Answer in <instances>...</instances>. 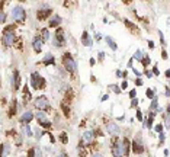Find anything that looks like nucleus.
Returning a JSON list of instances; mask_svg holds the SVG:
<instances>
[{
  "mask_svg": "<svg viewBox=\"0 0 170 157\" xmlns=\"http://www.w3.org/2000/svg\"><path fill=\"white\" fill-rule=\"evenodd\" d=\"M164 125H166V128H167V130H170V118H169V116H166V118H164Z\"/></svg>",
  "mask_w": 170,
  "mask_h": 157,
  "instance_id": "29",
  "label": "nucleus"
},
{
  "mask_svg": "<svg viewBox=\"0 0 170 157\" xmlns=\"http://www.w3.org/2000/svg\"><path fill=\"white\" fill-rule=\"evenodd\" d=\"M146 76L148 77V79H151L154 74H153V71H151V70H147V71H146Z\"/></svg>",
  "mask_w": 170,
  "mask_h": 157,
  "instance_id": "39",
  "label": "nucleus"
},
{
  "mask_svg": "<svg viewBox=\"0 0 170 157\" xmlns=\"http://www.w3.org/2000/svg\"><path fill=\"white\" fill-rule=\"evenodd\" d=\"M156 132H159V134H162V132H163V125L162 124L156 125Z\"/></svg>",
  "mask_w": 170,
  "mask_h": 157,
  "instance_id": "30",
  "label": "nucleus"
},
{
  "mask_svg": "<svg viewBox=\"0 0 170 157\" xmlns=\"http://www.w3.org/2000/svg\"><path fill=\"white\" fill-rule=\"evenodd\" d=\"M166 95H167V96L170 98V86H167V87H166Z\"/></svg>",
  "mask_w": 170,
  "mask_h": 157,
  "instance_id": "47",
  "label": "nucleus"
},
{
  "mask_svg": "<svg viewBox=\"0 0 170 157\" xmlns=\"http://www.w3.org/2000/svg\"><path fill=\"white\" fill-rule=\"evenodd\" d=\"M61 140H63V143H67V135H65V132L61 134Z\"/></svg>",
  "mask_w": 170,
  "mask_h": 157,
  "instance_id": "42",
  "label": "nucleus"
},
{
  "mask_svg": "<svg viewBox=\"0 0 170 157\" xmlns=\"http://www.w3.org/2000/svg\"><path fill=\"white\" fill-rule=\"evenodd\" d=\"M10 16H12V19L15 22H24L25 19H26V12H25V9L20 5H17V6H15V8L12 9Z\"/></svg>",
  "mask_w": 170,
  "mask_h": 157,
  "instance_id": "3",
  "label": "nucleus"
},
{
  "mask_svg": "<svg viewBox=\"0 0 170 157\" xmlns=\"http://www.w3.org/2000/svg\"><path fill=\"white\" fill-rule=\"evenodd\" d=\"M35 118L39 121V124H41V122H45V121H47V116H45V114H44L42 111L36 112V114H35Z\"/></svg>",
  "mask_w": 170,
  "mask_h": 157,
  "instance_id": "22",
  "label": "nucleus"
},
{
  "mask_svg": "<svg viewBox=\"0 0 170 157\" xmlns=\"http://www.w3.org/2000/svg\"><path fill=\"white\" fill-rule=\"evenodd\" d=\"M61 22H63L61 16L54 15V16H51V19H49L48 26H49V28H55V29H58V28H60V25H61Z\"/></svg>",
  "mask_w": 170,
  "mask_h": 157,
  "instance_id": "15",
  "label": "nucleus"
},
{
  "mask_svg": "<svg viewBox=\"0 0 170 157\" xmlns=\"http://www.w3.org/2000/svg\"><path fill=\"white\" fill-rule=\"evenodd\" d=\"M116 76H118V77H122V71H121V70H116Z\"/></svg>",
  "mask_w": 170,
  "mask_h": 157,
  "instance_id": "50",
  "label": "nucleus"
},
{
  "mask_svg": "<svg viewBox=\"0 0 170 157\" xmlns=\"http://www.w3.org/2000/svg\"><path fill=\"white\" fill-rule=\"evenodd\" d=\"M130 146H131V143L127 138H124L122 140V147H124V156H128L130 154Z\"/></svg>",
  "mask_w": 170,
  "mask_h": 157,
  "instance_id": "20",
  "label": "nucleus"
},
{
  "mask_svg": "<svg viewBox=\"0 0 170 157\" xmlns=\"http://www.w3.org/2000/svg\"><path fill=\"white\" fill-rule=\"evenodd\" d=\"M108 99H109V96H108V95H103V96L100 98V100H102V102H103V100H108Z\"/></svg>",
  "mask_w": 170,
  "mask_h": 157,
  "instance_id": "46",
  "label": "nucleus"
},
{
  "mask_svg": "<svg viewBox=\"0 0 170 157\" xmlns=\"http://www.w3.org/2000/svg\"><path fill=\"white\" fill-rule=\"evenodd\" d=\"M36 150V157H42V153L39 151V149H35Z\"/></svg>",
  "mask_w": 170,
  "mask_h": 157,
  "instance_id": "48",
  "label": "nucleus"
},
{
  "mask_svg": "<svg viewBox=\"0 0 170 157\" xmlns=\"http://www.w3.org/2000/svg\"><path fill=\"white\" fill-rule=\"evenodd\" d=\"M103 58H105V52H102V51H100V52H99V60L102 61Z\"/></svg>",
  "mask_w": 170,
  "mask_h": 157,
  "instance_id": "44",
  "label": "nucleus"
},
{
  "mask_svg": "<svg viewBox=\"0 0 170 157\" xmlns=\"http://www.w3.org/2000/svg\"><path fill=\"white\" fill-rule=\"evenodd\" d=\"M13 29H15V25H9L5 28V31H3V36H2V39H3V45L5 47H10V45H13V42L16 39V35L13 32Z\"/></svg>",
  "mask_w": 170,
  "mask_h": 157,
  "instance_id": "1",
  "label": "nucleus"
},
{
  "mask_svg": "<svg viewBox=\"0 0 170 157\" xmlns=\"http://www.w3.org/2000/svg\"><path fill=\"white\" fill-rule=\"evenodd\" d=\"M58 157H68V156H67L65 153H61V154H60V156H58Z\"/></svg>",
  "mask_w": 170,
  "mask_h": 157,
  "instance_id": "54",
  "label": "nucleus"
},
{
  "mask_svg": "<svg viewBox=\"0 0 170 157\" xmlns=\"http://www.w3.org/2000/svg\"><path fill=\"white\" fill-rule=\"evenodd\" d=\"M132 63H134V58H131L130 61H128V67H130V68H132Z\"/></svg>",
  "mask_w": 170,
  "mask_h": 157,
  "instance_id": "45",
  "label": "nucleus"
},
{
  "mask_svg": "<svg viewBox=\"0 0 170 157\" xmlns=\"http://www.w3.org/2000/svg\"><path fill=\"white\" fill-rule=\"evenodd\" d=\"M33 106L36 108V109H39V111H47L48 109V99H47V96H38L36 99L33 100Z\"/></svg>",
  "mask_w": 170,
  "mask_h": 157,
  "instance_id": "5",
  "label": "nucleus"
},
{
  "mask_svg": "<svg viewBox=\"0 0 170 157\" xmlns=\"http://www.w3.org/2000/svg\"><path fill=\"white\" fill-rule=\"evenodd\" d=\"M148 47H150V48H154V42L153 41H148Z\"/></svg>",
  "mask_w": 170,
  "mask_h": 157,
  "instance_id": "49",
  "label": "nucleus"
},
{
  "mask_svg": "<svg viewBox=\"0 0 170 157\" xmlns=\"http://www.w3.org/2000/svg\"><path fill=\"white\" fill-rule=\"evenodd\" d=\"M159 137H160V144H163V143H164V132L159 134Z\"/></svg>",
  "mask_w": 170,
  "mask_h": 157,
  "instance_id": "41",
  "label": "nucleus"
},
{
  "mask_svg": "<svg viewBox=\"0 0 170 157\" xmlns=\"http://www.w3.org/2000/svg\"><path fill=\"white\" fill-rule=\"evenodd\" d=\"M130 96H131V99H135V96H137V90H135V89L130 90Z\"/></svg>",
  "mask_w": 170,
  "mask_h": 157,
  "instance_id": "32",
  "label": "nucleus"
},
{
  "mask_svg": "<svg viewBox=\"0 0 170 157\" xmlns=\"http://www.w3.org/2000/svg\"><path fill=\"white\" fill-rule=\"evenodd\" d=\"M45 79L42 77V76L38 73V71H33L32 74H31V87H32L33 90H38V89H44L45 87Z\"/></svg>",
  "mask_w": 170,
  "mask_h": 157,
  "instance_id": "2",
  "label": "nucleus"
},
{
  "mask_svg": "<svg viewBox=\"0 0 170 157\" xmlns=\"http://www.w3.org/2000/svg\"><path fill=\"white\" fill-rule=\"evenodd\" d=\"M127 86H128V80H124L122 84H121V89H122V90H125V89H127Z\"/></svg>",
  "mask_w": 170,
  "mask_h": 157,
  "instance_id": "35",
  "label": "nucleus"
},
{
  "mask_svg": "<svg viewBox=\"0 0 170 157\" xmlns=\"http://www.w3.org/2000/svg\"><path fill=\"white\" fill-rule=\"evenodd\" d=\"M146 95H147V98H148V99H151V100L156 98V96H154V90H153V89H147Z\"/></svg>",
  "mask_w": 170,
  "mask_h": 157,
  "instance_id": "25",
  "label": "nucleus"
},
{
  "mask_svg": "<svg viewBox=\"0 0 170 157\" xmlns=\"http://www.w3.org/2000/svg\"><path fill=\"white\" fill-rule=\"evenodd\" d=\"M138 105V99L135 98V99H132V102H131V108H135Z\"/></svg>",
  "mask_w": 170,
  "mask_h": 157,
  "instance_id": "37",
  "label": "nucleus"
},
{
  "mask_svg": "<svg viewBox=\"0 0 170 157\" xmlns=\"http://www.w3.org/2000/svg\"><path fill=\"white\" fill-rule=\"evenodd\" d=\"M49 13H51V8L45 3V5H42V6L38 9V12H36V17H38L39 20H44L45 17H48Z\"/></svg>",
  "mask_w": 170,
  "mask_h": 157,
  "instance_id": "7",
  "label": "nucleus"
},
{
  "mask_svg": "<svg viewBox=\"0 0 170 157\" xmlns=\"http://www.w3.org/2000/svg\"><path fill=\"white\" fill-rule=\"evenodd\" d=\"M35 154H36V150H35V149H31V150H29V153H28V156H29V157H36Z\"/></svg>",
  "mask_w": 170,
  "mask_h": 157,
  "instance_id": "31",
  "label": "nucleus"
},
{
  "mask_svg": "<svg viewBox=\"0 0 170 157\" xmlns=\"http://www.w3.org/2000/svg\"><path fill=\"white\" fill-rule=\"evenodd\" d=\"M33 118H35V115H33L32 111H26V112H24V114L20 115V124L29 125V122L33 121Z\"/></svg>",
  "mask_w": 170,
  "mask_h": 157,
  "instance_id": "11",
  "label": "nucleus"
},
{
  "mask_svg": "<svg viewBox=\"0 0 170 157\" xmlns=\"http://www.w3.org/2000/svg\"><path fill=\"white\" fill-rule=\"evenodd\" d=\"M5 20H6V13H5V12H2V17H0V22H2V24H5Z\"/></svg>",
  "mask_w": 170,
  "mask_h": 157,
  "instance_id": "38",
  "label": "nucleus"
},
{
  "mask_svg": "<svg viewBox=\"0 0 170 157\" xmlns=\"http://www.w3.org/2000/svg\"><path fill=\"white\" fill-rule=\"evenodd\" d=\"M42 39H44V42L49 39V31L47 29V28H45V29H42Z\"/></svg>",
  "mask_w": 170,
  "mask_h": 157,
  "instance_id": "24",
  "label": "nucleus"
},
{
  "mask_svg": "<svg viewBox=\"0 0 170 157\" xmlns=\"http://www.w3.org/2000/svg\"><path fill=\"white\" fill-rule=\"evenodd\" d=\"M105 41H106V44L111 47V50H112V51L118 50V45H116V42L112 39V36H105Z\"/></svg>",
  "mask_w": 170,
  "mask_h": 157,
  "instance_id": "18",
  "label": "nucleus"
},
{
  "mask_svg": "<svg viewBox=\"0 0 170 157\" xmlns=\"http://www.w3.org/2000/svg\"><path fill=\"white\" fill-rule=\"evenodd\" d=\"M131 146H132V151L135 153V154H143L144 153V146H143V141L141 138H135V140L131 143Z\"/></svg>",
  "mask_w": 170,
  "mask_h": 157,
  "instance_id": "8",
  "label": "nucleus"
},
{
  "mask_svg": "<svg viewBox=\"0 0 170 157\" xmlns=\"http://www.w3.org/2000/svg\"><path fill=\"white\" fill-rule=\"evenodd\" d=\"M112 156L113 157H124V147L121 143H113L112 146Z\"/></svg>",
  "mask_w": 170,
  "mask_h": 157,
  "instance_id": "10",
  "label": "nucleus"
},
{
  "mask_svg": "<svg viewBox=\"0 0 170 157\" xmlns=\"http://www.w3.org/2000/svg\"><path fill=\"white\" fill-rule=\"evenodd\" d=\"M132 71H134V73H135V76H137L138 79H140V77H141V76H143V74H141V73H140V71H138V70H137V68H132Z\"/></svg>",
  "mask_w": 170,
  "mask_h": 157,
  "instance_id": "40",
  "label": "nucleus"
},
{
  "mask_svg": "<svg viewBox=\"0 0 170 157\" xmlns=\"http://www.w3.org/2000/svg\"><path fill=\"white\" fill-rule=\"evenodd\" d=\"M81 44L84 45V47H92L93 45V39H92V36H90V33L87 31H84L83 35H81Z\"/></svg>",
  "mask_w": 170,
  "mask_h": 157,
  "instance_id": "16",
  "label": "nucleus"
},
{
  "mask_svg": "<svg viewBox=\"0 0 170 157\" xmlns=\"http://www.w3.org/2000/svg\"><path fill=\"white\" fill-rule=\"evenodd\" d=\"M111 89H112L113 92H115V93H116V95H119V93H121V87H118V84H111Z\"/></svg>",
  "mask_w": 170,
  "mask_h": 157,
  "instance_id": "26",
  "label": "nucleus"
},
{
  "mask_svg": "<svg viewBox=\"0 0 170 157\" xmlns=\"http://www.w3.org/2000/svg\"><path fill=\"white\" fill-rule=\"evenodd\" d=\"M150 112H157L159 111V99H157V96L154 98L153 100H151V103H150Z\"/></svg>",
  "mask_w": 170,
  "mask_h": 157,
  "instance_id": "19",
  "label": "nucleus"
},
{
  "mask_svg": "<svg viewBox=\"0 0 170 157\" xmlns=\"http://www.w3.org/2000/svg\"><path fill=\"white\" fill-rule=\"evenodd\" d=\"M106 131L109 132L111 135H119V132H121V128L118 127V124H115V122H108L106 124Z\"/></svg>",
  "mask_w": 170,
  "mask_h": 157,
  "instance_id": "13",
  "label": "nucleus"
},
{
  "mask_svg": "<svg viewBox=\"0 0 170 157\" xmlns=\"http://www.w3.org/2000/svg\"><path fill=\"white\" fill-rule=\"evenodd\" d=\"M166 77H169V79H170V68H169V70H166Z\"/></svg>",
  "mask_w": 170,
  "mask_h": 157,
  "instance_id": "53",
  "label": "nucleus"
},
{
  "mask_svg": "<svg viewBox=\"0 0 170 157\" xmlns=\"http://www.w3.org/2000/svg\"><path fill=\"white\" fill-rule=\"evenodd\" d=\"M159 35H160V42H162L163 45H166V41H164V35H163V32H162V31L159 32Z\"/></svg>",
  "mask_w": 170,
  "mask_h": 157,
  "instance_id": "33",
  "label": "nucleus"
},
{
  "mask_svg": "<svg viewBox=\"0 0 170 157\" xmlns=\"http://www.w3.org/2000/svg\"><path fill=\"white\" fill-rule=\"evenodd\" d=\"M144 57H146V55H144V52H143V50H137L135 51V54H134V60H138V63H141V61H143V60H144Z\"/></svg>",
  "mask_w": 170,
  "mask_h": 157,
  "instance_id": "21",
  "label": "nucleus"
},
{
  "mask_svg": "<svg viewBox=\"0 0 170 157\" xmlns=\"http://www.w3.org/2000/svg\"><path fill=\"white\" fill-rule=\"evenodd\" d=\"M54 45L55 47H63L65 45V33L63 28L55 29V39H54Z\"/></svg>",
  "mask_w": 170,
  "mask_h": 157,
  "instance_id": "6",
  "label": "nucleus"
},
{
  "mask_svg": "<svg viewBox=\"0 0 170 157\" xmlns=\"http://www.w3.org/2000/svg\"><path fill=\"white\" fill-rule=\"evenodd\" d=\"M42 45H44V39H42V36H35V38L32 39L33 51H35L36 54L42 52Z\"/></svg>",
  "mask_w": 170,
  "mask_h": 157,
  "instance_id": "9",
  "label": "nucleus"
},
{
  "mask_svg": "<svg viewBox=\"0 0 170 157\" xmlns=\"http://www.w3.org/2000/svg\"><path fill=\"white\" fill-rule=\"evenodd\" d=\"M135 84H137V86H143V80L137 77V80H135Z\"/></svg>",
  "mask_w": 170,
  "mask_h": 157,
  "instance_id": "43",
  "label": "nucleus"
},
{
  "mask_svg": "<svg viewBox=\"0 0 170 157\" xmlns=\"http://www.w3.org/2000/svg\"><path fill=\"white\" fill-rule=\"evenodd\" d=\"M42 64H44V66H51V64H55L54 55H52V54H49V52H47V54H45V57H44V60H42Z\"/></svg>",
  "mask_w": 170,
  "mask_h": 157,
  "instance_id": "17",
  "label": "nucleus"
},
{
  "mask_svg": "<svg viewBox=\"0 0 170 157\" xmlns=\"http://www.w3.org/2000/svg\"><path fill=\"white\" fill-rule=\"evenodd\" d=\"M9 153H10V144H9V143H5V144H3V156L2 157H8Z\"/></svg>",
  "mask_w": 170,
  "mask_h": 157,
  "instance_id": "23",
  "label": "nucleus"
},
{
  "mask_svg": "<svg viewBox=\"0 0 170 157\" xmlns=\"http://www.w3.org/2000/svg\"><path fill=\"white\" fill-rule=\"evenodd\" d=\"M93 138H95V132L86 131L83 134V137H81V144H83V146H89V144H92Z\"/></svg>",
  "mask_w": 170,
  "mask_h": 157,
  "instance_id": "14",
  "label": "nucleus"
},
{
  "mask_svg": "<svg viewBox=\"0 0 170 157\" xmlns=\"http://www.w3.org/2000/svg\"><path fill=\"white\" fill-rule=\"evenodd\" d=\"M148 63H150V57H148V55H146V57H144V60L141 61V64L147 67V66H148Z\"/></svg>",
  "mask_w": 170,
  "mask_h": 157,
  "instance_id": "28",
  "label": "nucleus"
},
{
  "mask_svg": "<svg viewBox=\"0 0 170 157\" xmlns=\"http://www.w3.org/2000/svg\"><path fill=\"white\" fill-rule=\"evenodd\" d=\"M167 112H169V114H170V105H169V106H167Z\"/></svg>",
  "mask_w": 170,
  "mask_h": 157,
  "instance_id": "55",
  "label": "nucleus"
},
{
  "mask_svg": "<svg viewBox=\"0 0 170 157\" xmlns=\"http://www.w3.org/2000/svg\"><path fill=\"white\" fill-rule=\"evenodd\" d=\"M63 66H64V68L68 71V73H76L77 71V64H76V61L73 60V57L67 52V54H64V57H63Z\"/></svg>",
  "mask_w": 170,
  "mask_h": 157,
  "instance_id": "4",
  "label": "nucleus"
},
{
  "mask_svg": "<svg viewBox=\"0 0 170 157\" xmlns=\"http://www.w3.org/2000/svg\"><path fill=\"white\" fill-rule=\"evenodd\" d=\"M151 71H153V74H154V76H159V74H160V71H159V68H157V67H156V66L153 67V70H151Z\"/></svg>",
  "mask_w": 170,
  "mask_h": 157,
  "instance_id": "36",
  "label": "nucleus"
},
{
  "mask_svg": "<svg viewBox=\"0 0 170 157\" xmlns=\"http://www.w3.org/2000/svg\"><path fill=\"white\" fill-rule=\"evenodd\" d=\"M92 157H103V156H102L100 153H95V154H93V156H92Z\"/></svg>",
  "mask_w": 170,
  "mask_h": 157,
  "instance_id": "52",
  "label": "nucleus"
},
{
  "mask_svg": "<svg viewBox=\"0 0 170 157\" xmlns=\"http://www.w3.org/2000/svg\"><path fill=\"white\" fill-rule=\"evenodd\" d=\"M10 80H12V86H13V89L17 90L19 87H20V74H19V71L15 70L12 76H10Z\"/></svg>",
  "mask_w": 170,
  "mask_h": 157,
  "instance_id": "12",
  "label": "nucleus"
},
{
  "mask_svg": "<svg viewBox=\"0 0 170 157\" xmlns=\"http://www.w3.org/2000/svg\"><path fill=\"white\" fill-rule=\"evenodd\" d=\"M25 134H26V135H29V137L32 135V130H31V127H29V125H25Z\"/></svg>",
  "mask_w": 170,
  "mask_h": 157,
  "instance_id": "27",
  "label": "nucleus"
},
{
  "mask_svg": "<svg viewBox=\"0 0 170 157\" xmlns=\"http://www.w3.org/2000/svg\"><path fill=\"white\" fill-rule=\"evenodd\" d=\"M95 63H96L95 58H90V66H95Z\"/></svg>",
  "mask_w": 170,
  "mask_h": 157,
  "instance_id": "51",
  "label": "nucleus"
},
{
  "mask_svg": "<svg viewBox=\"0 0 170 157\" xmlns=\"http://www.w3.org/2000/svg\"><path fill=\"white\" fill-rule=\"evenodd\" d=\"M137 119L138 121H143V114H141L140 109H137Z\"/></svg>",
  "mask_w": 170,
  "mask_h": 157,
  "instance_id": "34",
  "label": "nucleus"
}]
</instances>
